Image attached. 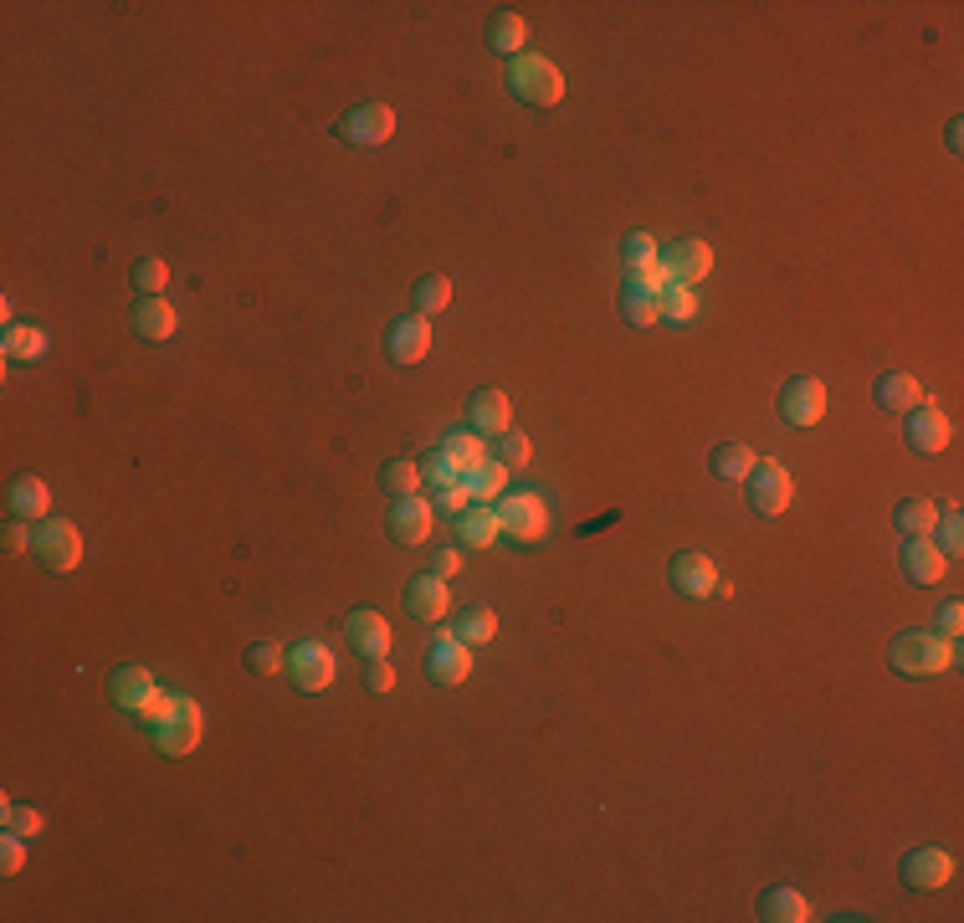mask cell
I'll use <instances>...</instances> for the list:
<instances>
[{"label":"cell","instance_id":"obj_1","mask_svg":"<svg viewBox=\"0 0 964 923\" xmlns=\"http://www.w3.org/2000/svg\"><path fill=\"white\" fill-rule=\"evenodd\" d=\"M954 637L944 631H903L892 641V667L903 677H939V672L954 667Z\"/></svg>","mask_w":964,"mask_h":923},{"label":"cell","instance_id":"obj_2","mask_svg":"<svg viewBox=\"0 0 964 923\" xmlns=\"http://www.w3.org/2000/svg\"><path fill=\"white\" fill-rule=\"evenodd\" d=\"M508 88L519 93L523 104L534 108H554L564 98V73L550 57H534V52H519L508 62Z\"/></svg>","mask_w":964,"mask_h":923},{"label":"cell","instance_id":"obj_3","mask_svg":"<svg viewBox=\"0 0 964 923\" xmlns=\"http://www.w3.org/2000/svg\"><path fill=\"white\" fill-rule=\"evenodd\" d=\"M154 745H160V754H170V760H180V754H191L201 739H206V714H201V703L195 698H175V708L154 724Z\"/></svg>","mask_w":964,"mask_h":923},{"label":"cell","instance_id":"obj_4","mask_svg":"<svg viewBox=\"0 0 964 923\" xmlns=\"http://www.w3.org/2000/svg\"><path fill=\"white\" fill-rule=\"evenodd\" d=\"M36 560H42L46 569H57V575L83 565V534H77V523L46 519L42 529H36Z\"/></svg>","mask_w":964,"mask_h":923},{"label":"cell","instance_id":"obj_5","mask_svg":"<svg viewBox=\"0 0 964 923\" xmlns=\"http://www.w3.org/2000/svg\"><path fill=\"white\" fill-rule=\"evenodd\" d=\"M498 523H503V534H513L519 544H534V539L550 534V508H544L539 492H513V498L498 503Z\"/></svg>","mask_w":964,"mask_h":923},{"label":"cell","instance_id":"obj_6","mask_svg":"<svg viewBox=\"0 0 964 923\" xmlns=\"http://www.w3.org/2000/svg\"><path fill=\"white\" fill-rule=\"evenodd\" d=\"M334 672H339V662H334V652H328L324 641H297L293 652H288V677H293V687H303V693L334 687Z\"/></svg>","mask_w":964,"mask_h":923},{"label":"cell","instance_id":"obj_7","mask_svg":"<svg viewBox=\"0 0 964 923\" xmlns=\"http://www.w3.org/2000/svg\"><path fill=\"white\" fill-rule=\"evenodd\" d=\"M826 416V386L811 380V374H795L786 390H780V421L790 426H816Z\"/></svg>","mask_w":964,"mask_h":923},{"label":"cell","instance_id":"obj_8","mask_svg":"<svg viewBox=\"0 0 964 923\" xmlns=\"http://www.w3.org/2000/svg\"><path fill=\"white\" fill-rule=\"evenodd\" d=\"M708 272H713V247L708 241L683 237V241H672L668 252H662V278H668V283L693 287L697 278H708Z\"/></svg>","mask_w":964,"mask_h":923},{"label":"cell","instance_id":"obj_9","mask_svg":"<svg viewBox=\"0 0 964 923\" xmlns=\"http://www.w3.org/2000/svg\"><path fill=\"white\" fill-rule=\"evenodd\" d=\"M744 482H749V508H755V513H786L790 508V473L786 467H780V462H759L755 473L744 477Z\"/></svg>","mask_w":964,"mask_h":923},{"label":"cell","instance_id":"obj_10","mask_svg":"<svg viewBox=\"0 0 964 923\" xmlns=\"http://www.w3.org/2000/svg\"><path fill=\"white\" fill-rule=\"evenodd\" d=\"M898 565H903V575L913 585H939L944 580V569H950V554L934 544V534H908Z\"/></svg>","mask_w":964,"mask_h":923},{"label":"cell","instance_id":"obj_11","mask_svg":"<svg viewBox=\"0 0 964 923\" xmlns=\"http://www.w3.org/2000/svg\"><path fill=\"white\" fill-rule=\"evenodd\" d=\"M903 436H908V447H913V452L934 457V452L950 447L954 426H950V416H944L939 405H913V411H908V421H903Z\"/></svg>","mask_w":964,"mask_h":923},{"label":"cell","instance_id":"obj_12","mask_svg":"<svg viewBox=\"0 0 964 923\" xmlns=\"http://www.w3.org/2000/svg\"><path fill=\"white\" fill-rule=\"evenodd\" d=\"M954 878V857L939 847H919L903 857V882L913 888V893H934V888H944V882Z\"/></svg>","mask_w":964,"mask_h":923},{"label":"cell","instance_id":"obj_13","mask_svg":"<svg viewBox=\"0 0 964 923\" xmlns=\"http://www.w3.org/2000/svg\"><path fill=\"white\" fill-rule=\"evenodd\" d=\"M349 144H386L390 134H396V108L390 104H359L349 119H344L339 129Z\"/></svg>","mask_w":964,"mask_h":923},{"label":"cell","instance_id":"obj_14","mask_svg":"<svg viewBox=\"0 0 964 923\" xmlns=\"http://www.w3.org/2000/svg\"><path fill=\"white\" fill-rule=\"evenodd\" d=\"M426 672H431V683H442V687L467 683V672H473V647L457 637H442L426 656Z\"/></svg>","mask_w":964,"mask_h":923},{"label":"cell","instance_id":"obj_15","mask_svg":"<svg viewBox=\"0 0 964 923\" xmlns=\"http://www.w3.org/2000/svg\"><path fill=\"white\" fill-rule=\"evenodd\" d=\"M446 606H452V590H446V580L436 569H426V575H415V580L405 585V611H411L415 621H442Z\"/></svg>","mask_w":964,"mask_h":923},{"label":"cell","instance_id":"obj_16","mask_svg":"<svg viewBox=\"0 0 964 923\" xmlns=\"http://www.w3.org/2000/svg\"><path fill=\"white\" fill-rule=\"evenodd\" d=\"M431 523H436V508L426 503V498H396V508H390V534L401 539V544H426L431 539Z\"/></svg>","mask_w":964,"mask_h":923},{"label":"cell","instance_id":"obj_17","mask_svg":"<svg viewBox=\"0 0 964 923\" xmlns=\"http://www.w3.org/2000/svg\"><path fill=\"white\" fill-rule=\"evenodd\" d=\"M160 687H154V677H149L144 667H134V662H123V667L108 672V698L119 703V708H129V714H144V703L154 698Z\"/></svg>","mask_w":964,"mask_h":923},{"label":"cell","instance_id":"obj_18","mask_svg":"<svg viewBox=\"0 0 964 923\" xmlns=\"http://www.w3.org/2000/svg\"><path fill=\"white\" fill-rule=\"evenodd\" d=\"M390 359L396 365H421V359L431 355V324L415 313V318H401V324L390 328V339H386Z\"/></svg>","mask_w":964,"mask_h":923},{"label":"cell","instance_id":"obj_19","mask_svg":"<svg viewBox=\"0 0 964 923\" xmlns=\"http://www.w3.org/2000/svg\"><path fill=\"white\" fill-rule=\"evenodd\" d=\"M672 585L693 600L713 596V590H718V569H713L708 554H678V560H672Z\"/></svg>","mask_w":964,"mask_h":923},{"label":"cell","instance_id":"obj_20","mask_svg":"<svg viewBox=\"0 0 964 923\" xmlns=\"http://www.w3.org/2000/svg\"><path fill=\"white\" fill-rule=\"evenodd\" d=\"M344 631H349V647H355V652H365L370 662L390 652V626H386V616H380V611H355L349 621H344Z\"/></svg>","mask_w":964,"mask_h":923},{"label":"cell","instance_id":"obj_21","mask_svg":"<svg viewBox=\"0 0 964 923\" xmlns=\"http://www.w3.org/2000/svg\"><path fill=\"white\" fill-rule=\"evenodd\" d=\"M467 421L477 436H503L508 432V395L503 390H477L467 401Z\"/></svg>","mask_w":964,"mask_h":923},{"label":"cell","instance_id":"obj_22","mask_svg":"<svg viewBox=\"0 0 964 923\" xmlns=\"http://www.w3.org/2000/svg\"><path fill=\"white\" fill-rule=\"evenodd\" d=\"M175 308L164 298H139L134 303V334L139 339H149V344H164V339H175Z\"/></svg>","mask_w":964,"mask_h":923},{"label":"cell","instance_id":"obj_23","mask_svg":"<svg viewBox=\"0 0 964 923\" xmlns=\"http://www.w3.org/2000/svg\"><path fill=\"white\" fill-rule=\"evenodd\" d=\"M498 534H503V523H498V508L473 503L467 513H457V539H462V544H473V550H488V544H498Z\"/></svg>","mask_w":964,"mask_h":923},{"label":"cell","instance_id":"obj_24","mask_svg":"<svg viewBox=\"0 0 964 923\" xmlns=\"http://www.w3.org/2000/svg\"><path fill=\"white\" fill-rule=\"evenodd\" d=\"M621 313L631 328H652L657 318H662V303H657V287H647L641 278H626V298H621Z\"/></svg>","mask_w":964,"mask_h":923},{"label":"cell","instance_id":"obj_25","mask_svg":"<svg viewBox=\"0 0 964 923\" xmlns=\"http://www.w3.org/2000/svg\"><path fill=\"white\" fill-rule=\"evenodd\" d=\"M523 42H529V26H523L519 11H498L488 21V46H492V52H503L508 62L523 52Z\"/></svg>","mask_w":964,"mask_h":923},{"label":"cell","instance_id":"obj_26","mask_svg":"<svg viewBox=\"0 0 964 923\" xmlns=\"http://www.w3.org/2000/svg\"><path fill=\"white\" fill-rule=\"evenodd\" d=\"M873 395L882 411H913V405H923V386L913 374H882Z\"/></svg>","mask_w":964,"mask_h":923},{"label":"cell","instance_id":"obj_27","mask_svg":"<svg viewBox=\"0 0 964 923\" xmlns=\"http://www.w3.org/2000/svg\"><path fill=\"white\" fill-rule=\"evenodd\" d=\"M46 508H52V492H46L42 477H15L11 482V513L21 523L26 519H46Z\"/></svg>","mask_w":964,"mask_h":923},{"label":"cell","instance_id":"obj_28","mask_svg":"<svg viewBox=\"0 0 964 923\" xmlns=\"http://www.w3.org/2000/svg\"><path fill=\"white\" fill-rule=\"evenodd\" d=\"M759 919H770V923H805V919H811V903H805L795 888H770V893L759 898Z\"/></svg>","mask_w":964,"mask_h":923},{"label":"cell","instance_id":"obj_29","mask_svg":"<svg viewBox=\"0 0 964 923\" xmlns=\"http://www.w3.org/2000/svg\"><path fill=\"white\" fill-rule=\"evenodd\" d=\"M503 477H508L503 462L483 457L477 467H467V473H462V482H467V492H473L477 503H488V498H498V492H503Z\"/></svg>","mask_w":964,"mask_h":923},{"label":"cell","instance_id":"obj_30","mask_svg":"<svg viewBox=\"0 0 964 923\" xmlns=\"http://www.w3.org/2000/svg\"><path fill=\"white\" fill-rule=\"evenodd\" d=\"M944 508L934 503V498H903L898 503V513H892V523L903 529V534H934V523Z\"/></svg>","mask_w":964,"mask_h":923},{"label":"cell","instance_id":"obj_31","mask_svg":"<svg viewBox=\"0 0 964 923\" xmlns=\"http://www.w3.org/2000/svg\"><path fill=\"white\" fill-rule=\"evenodd\" d=\"M6 359H42L46 355V328L36 324H6Z\"/></svg>","mask_w":964,"mask_h":923},{"label":"cell","instance_id":"obj_32","mask_svg":"<svg viewBox=\"0 0 964 923\" xmlns=\"http://www.w3.org/2000/svg\"><path fill=\"white\" fill-rule=\"evenodd\" d=\"M755 467H759V457L744 447V442H728V447L713 452V473L724 477V482H744V477L755 473Z\"/></svg>","mask_w":964,"mask_h":923},{"label":"cell","instance_id":"obj_33","mask_svg":"<svg viewBox=\"0 0 964 923\" xmlns=\"http://www.w3.org/2000/svg\"><path fill=\"white\" fill-rule=\"evenodd\" d=\"M621 257H626V272H657L662 268V252H657V241L647 237V231H631V237L621 241Z\"/></svg>","mask_w":964,"mask_h":923},{"label":"cell","instance_id":"obj_34","mask_svg":"<svg viewBox=\"0 0 964 923\" xmlns=\"http://www.w3.org/2000/svg\"><path fill=\"white\" fill-rule=\"evenodd\" d=\"M657 303H662V318H668V324H693L697 318L693 287H683V283H668L662 293H657Z\"/></svg>","mask_w":964,"mask_h":923},{"label":"cell","instance_id":"obj_35","mask_svg":"<svg viewBox=\"0 0 964 923\" xmlns=\"http://www.w3.org/2000/svg\"><path fill=\"white\" fill-rule=\"evenodd\" d=\"M380 488L390 492V498H411L415 488H421V467H415V462H386V467H380Z\"/></svg>","mask_w":964,"mask_h":923},{"label":"cell","instance_id":"obj_36","mask_svg":"<svg viewBox=\"0 0 964 923\" xmlns=\"http://www.w3.org/2000/svg\"><path fill=\"white\" fill-rule=\"evenodd\" d=\"M442 452H446L452 462H457L462 473H467V467H477V462L488 457V452H483V436H477V432H446V436H442Z\"/></svg>","mask_w":964,"mask_h":923},{"label":"cell","instance_id":"obj_37","mask_svg":"<svg viewBox=\"0 0 964 923\" xmlns=\"http://www.w3.org/2000/svg\"><path fill=\"white\" fill-rule=\"evenodd\" d=\"M415 308H421V318H426V313H442L446 303H452V283H446L442 272H431V278H421V283H415Z\"/></svg>","mask_w":964,"mask_h":923},{"label":"cell","instance_id":"obj_38","mask_svg":"<svg viewBox=\"0 0 964 923\" xmlns=\"http://www.w3.org/2000/svg\"><path fill=\"white\" fill-rule=\"evenodd\" d=\"M452 637L467 641V647H483V641L498 637V616H492V611H467L457 621V631H452Z\"/></svg>","mask_w":964,"mask_h":923},{"label":"cell","instance_id":"obj_39","mask_svg":"<svg viewBox=\"0 0 964 923\" xmlns=\"http://www.w3.org/2000/svg\"><path fill=\"white\" fill-rule=\"evenodd\" d=\"M421 482H431L436 492H442V488H457V482H462V467L446 457L442 447H436V452L426 457V467H421Z\"/></svg>","mask_w":964,"mask_h":923},{"label":"cell","instance_id":"obj_40","mask_svg":"<svg viewBox=\"0 0 964 923\" xmlns=\"http://www.w3.org/2000/svg\"><path fill=\"white\" fill-rule=\"evenodd\" d=\"M164 283H170V268H164L160 257H144V262H134V287H139V298H160Z\"/></svg>","mask_w":964,"mask_h":923},{"label":"cell","instance_id":"obj_41","mask_svg":"<svg viewBox=\"0 0 964 923\" xmlns=\"http://www.w3.org/2000/svg\"><path fill=\"white\" fill-rule=\"evenodd\" d=\"M247 667L257 677H278V672H288V652H282L278 641H257L252 652H247Z\"/></svg>","mask_w":964,"mask_h":923},{"label":"cell","instance_id":"obj_42","mask_svg":"<svg viewBox=\"0 0 964 923\" xmlns=\"http://www.w3.org/2000/svg\"><path fill=\"white\" fill-rule=\"evenodd\" d=\"M0 816H6V832H15V836H42L46 832V821H42V811H31V805H0Z\"/></svg>","mask_w":964,"mask_h":923},{"label":"cell","instance_id":"obj_43","mask_svg":"<svg viewBox=\"0 0 964 923\" xmlns=\"http://www.w3.org/2000/svg\"><path fill=\"white\" fill-rule=\"evenodd\" d=\"M492 457L503 462V467H523V462L534 457V442H529V436H519V432H503L498 442H492Z\"/></svg>","mask_w":964,"mask_h":923},{"label":"cell","instance_id":"obj_44","mask_svg":"<svg viewBox=\"0 0 964 923\" xmlns=\"http://www.w3.org/2000/svg\"><path fill=\"white\" fill-rule=\"evenodd\" d=\"M934 529H939V550H944V554H960L964 550V513H960V508H944Z\"/></svg>","mask_w":964,"mask_h":923},{"label":"cell","instance_id":"obj_45","mask_svg":"<svg viewBox=\"0 0 964 923\" xmlns=\"http://www.w3.org/2000/svg\"><path fill=\"white\" fill-rule=\"evenodd\" d=\"M0 867H6V872H21V867H26V836L6 832V841H0Z\"/></svg>","mask_w":964,"mask_h":923},{"label":"cell","instance_id":"obj_46","mask_svg":"<svg viewBox=\"0 0 964 923\" xmlns=\"http://www.w3.org/2000/svg\"><path fill=\"white\" fill-rule=\"evenodd\" d=\"M365 683H370V693H390V687H396V667H390L386 656H375L370 672H365Z\"/></svg>","mask_w":964,"mask_h":923},{"label":"cell","instance_id":"obj_47","mask_svg":"<svg viewBox=\"0 0 964 923\" xmlns=\"http://www.w3.org/2000/svg\"><path fill=\"white\" fill-rule=\"evenodd\" d=\"M436 503H442L446 513L457 519V513H467V503H473V492H467V482H457V488H442V492H436Z\"/></svg>","mask_w":964,"mask_h":923},{"label":"cell","instance_id":"obj_48","mask_svg":"<svg viewBox=\"0 0 964 923\" xmlns=\"http://www.w3.org/2000/svg\"><path fill=\"white\" fill-rule=\"evenodd\" d=\"M939 631H944V637H960L964 631V606L960 600H950V606L939 611Z\"/></svg>","mask_w":964,"mask_h":923},{"label":"cell","instance_id":"obj_49","mask_svg":"<svg viewBox=\"0 0 964 923\" xmlns=\"http://www.w3.org/2000/svg\"><path fill=\"white\" fill-rule=\"evenodd\" d=\"M431 569H436L442 580H452V575L462 569V554L457 550H436V554H431Z\"/></svg>","mask_w":964,"mask_h":923},{"label":"cell","instance_id":"obj_50","mask_svg":"<svg viewBox=\"0 0 964 923\" xmlns=\"http://www.w3.org/2000/svg\"><path fill=\"white\" fill-rule=\"evenodd\" d=\"M26 544H36V539L26 534V523H11V529H6V554H21Z\"/></svg>","mask_w":964,"mask_h":923},{"label":"cell","instance_id":"obj_51","mask_svg":"<svg viewBox=\"0 0 964 923\" xmlns=\"http://www.w3.org/2000/svg\"><path fill=\"white\" fill-rule=\"evenodd\" d=\"M944 139H950V150H964V123L954 119V123H950V134H944Z\"/></svg>","mask_w":964,"mask_h":923}]
</instances>
